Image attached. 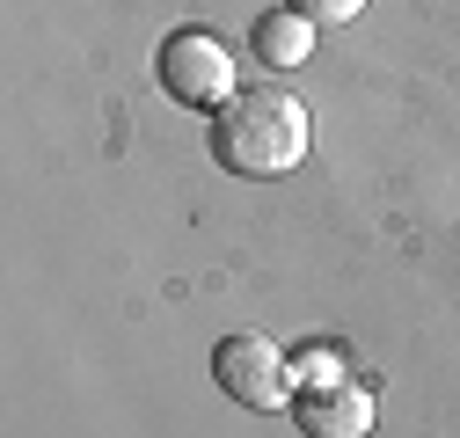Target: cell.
<instances>
[{
  "label": "cell",
  "mask_w": 460,
  "mask_h": 438,
  "mask_svg": "<svg viewBox=\"0 0 460 438\" xmlns=\"http://www.w3.org/2000/svg\"><path fill=\"white\" fill-rule=\"evenodd\" d=\"M154 81L183 110H219L234 95V59H226V44L212 30H168L154 51Z\"/></svg>",
  "instance_id": "cell-2"
},
{
  "label": "cell",
  "mask_w": 460,
  "mask_h": 438,
  "mask_svg": "<svg viewBox=\"0 0 460 438\" xmlns=\"http://www.w3.org/2000/svg\"><path fill=\"white\" fill-rule=\"evenodd\" d=\"M285 8H293V15H307L314 30H336V22H351L366 0H285Z\"/></svg>",
  "instance_id": "cell-6"
},
{
  "label": "cell",
  "mask_w": 460,
  "mask_h": 438,
  "mask_svg": "<svg viewBox=\"0 0 460 438\" xmlns=\"http://www.w3.org/2000/svg\"><path fill=\"white\" fill-rule=\"evenodd\" d=\"M293 424L307 438H366L373 431V395L358 380H314L293 395Z\"/></svg>",
  "instance_id": "cell-4"
},
{
  "label": "cell",
  "mask_w": 460,
  "mask_h": 438,
  "mask_svg": "<svg viewBox=\"0 0 460 438\" xmlns=\"http://www.w3.org/2000/svg\"><path fill=\"white\" fill-rule=\"evenodd\" d=\"M212 380H219V395H234L242 409H293V365H285V351L270 337H256V328H242V337H219L212 351Z\"/></svg>",
  "instance_id": "cell-3"
},
{
  "label": "cell",
  "mask_w": 460,
  "mask_h": 438,
  "mask_svg": "<svg viewBox=\"0 0 460 438\" xmlns=\"http://www.w3.org/2000/svg\"><path fill=\"white\" fill-rule=\"evenodd\" d=\"M212 161L226 176H249V183L293 176L307 161V110L293 95H278V88L226 95L212 110Z\"/></svg>",
  "instance_id": "cell-1"
},
{
  "label": "cell",
  "mask_w": 460,
  "mask_h": 438,
  "mask_svg": "<svg viewBox=\"0 0 460 438\" xmlns=\"http://www.w3.org/2000/svg\"><path fill=\"white\" fill-rule=\"evenodd\" d=\"M249 44H256V59H263V66H300L307 51H314V22L293 15V8H270V15H256Z\"/></svg>",
  "instance_id": "cell-5"
}]
</instances>
